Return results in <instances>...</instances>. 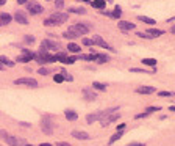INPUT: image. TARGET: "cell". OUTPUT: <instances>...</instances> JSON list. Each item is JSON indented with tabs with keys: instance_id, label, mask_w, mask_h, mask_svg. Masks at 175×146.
I'll return each mask as SVG.
<instances>
[{
	"instance_id": "cell-53",
	"label": "cell",
	"mask_w": 175,
	"mask_h": 146,
	"mask_svg": "<svg viewBox=\"0 0 175 146\" xmlns=\"http://www.w3.org/2000/svg\"><path fill=\"white\" fill-rule=\"evenodd\" d=\"M25 146H30V144H25Z\"/></svg>"
},
{
	"instance_id": "cell-27",
	"label": "cell",
	"mask_w": 175,
	"mask_h": 146,
	"mask_svg": "<svg viewBox=\"0 0 175 146\" xmlns=\"http://www.w3.org/2000/svg\"><path fill=\"white\" fill-rule=\"evenodd\" d=\"M108 60H110V57H106V55H100V54L96 55V61H99V63H106Z\"/></svg>"
},
{
	"instance_id": "cell-47",
	"label": "cell",
	"mask_w": 175,
	"mask_h": 146,
	"mask_svg": "<svg viewBox=\"0 0 175 146\" xmlns=\"http://www.w3.org/2000/svg\"><path fill=\"white\" fill-rule=\"evenodd\" d=\"M170 32H172V33L175 35V25H172V27H170Z\"/></svg>"
},
{
	"instance_id": "cell-7",
	"label": "cell",
	"mask_w": 175,
	"mask_h": 146,
	"mask_svg": "<svg viewBox=\"0 0 175 146\" xmlns=\"http://www.w3.org/2000/svg\"><path fill=\"white\" fill-rule=\"evenodd\" d=\"M92 41H94V44H97V46H100V47H103V49H108V50H113V52H114V49H113L108 43H106L103 38H100L99 35H97V36H94Z\"/></svg>"
},
{
	"instance_id": "cell-23",
	"label": "cell",
	"mask_w": 175,
	"mask_h": 146,
	"mask_svg": "<svg viewBox=\"0 0 175 146\" xmlns=\"http://www.w3.org/2000/svg\"><path fill=\"white\" fill-rule=\"evenodd\" d=\"M122 135H124V130H117V132H116V134H114V135H113V137L110 138V144H113L114 141H117V140H120V137H122Z\"/></svg>"
},
{
	"instance_id": "cell-32",
	"label": "cell",
	"mask_w": 175,
	"mask_h": 146,
	"mask_svg": "<svg viewBox=\"0 0 175 146\" xmlns=\"http://www.w3.org/2000/svg\"><path fill=\"white\" fill-rule=\"evenodd\" d=\"M63 38H67V39H74V38H77V35H74L72 32H66V33H63Z\"/></svg>"
},
{
	"instance_id": "cell-50",
	"label": "cell",
	"mask_w": 175,
	"mask_h": 146,
	"mask_svg": "<svg viewBox=\"0 0 175 146\" xmlns=\"http://www.w3.org/2000/svg\"><path fill=\"white\" fill-rule=\"evenodd\" d=\"M39 146H52V144H49V143H42V144H39Z\"/></svg>"
},
{
	"instance_id": "cell-20",
	"label": "cell",
	"mask_w": 175,
	"mask_h": 146,
	"mask_svg": "<svg viewBox=\"0 0 175 146\" xmlns=\"http://www.w3.org/2000/svg\"><path fill=\"white\" fill-rule=\"evenodd\" d=\"M91 5H92L94 8H97V10H103L105 5H106V2H105V0H92Z\"/></svg>"
},
{
	"instance_id": "cell-36",
	"label": "cell",
	"mask_w": 175,
	"mask_h": 146,
	"mask_svg": "<svg viewBox=\"0 0 175 146\" xmlns=\"http://www.w3.org/2000/svg\"><path fill=\"white\" fill-rule=\"evenodd\" d=\"M83 44L85 46H92L94 41H92V39H88V38H83Z\"/></svg>"
},
{
	"instance_id": "cell-40",
	"label": "cell",
	"mask_w": 175,
	"mask_h": 146,
	"mask_svg": "<svg viewBox=\"0 0 175 146\" xmlns=\"http://www.w3.org/2000/svg\"><path fill=\"white\" fill-rule=\"evenodd\" d=\"M0 137H5V138H6V137H8V134H6L5 130H0Z\"/></svg>"
},
{
	"instance_id": "cell-22",
	"label": "cell",
	"mask_w": 175,
	"mask_h": 146,
	"mask_svg": "<svg viewBox=\"0 0 175 146\" xmlns=\"http://www.w3.org/2000/svg\"><path fill=\"white\" fill-rule=\"evenodd\" d=\"M67 49H69V52H74V54H78V52L82 50V49H80V46L75 44V43H69V44H67Z\"/></svg>"
},
{
	"instance_id": "cell-51",
	"label": "cell",
	"mask_w": 175,
	"mask_h": 146,
	"mask_svg": "<svg viewBox=\"0 0 175 146\" xmlns=\"http://www.w3.org/2000/svg\"><path fill=\"white\" fill-rule=\"evenodd\" d=\"M82 2H88L89 3V2H92V0H82Z\"/></svg>"
},
{
	"instance_id": "cell-11",
	"label": "cell",
	"mask_w": 175,
	"mask_h": 146,
	"mask_svg": "<svg viewBox=\"0 0 175 146\" xmlns=\"http://www.w3.org/2000/svg\"><path fill=\"white\" fill-rule=\"evenodd\" d=\"M103 116L102 112H96V113H91L86 116V123L88 124H92V123H96V121H100V118Z\"/></svg>"
},
{
	"instance_id": "cell-41",
	"label": "cell",
	"mask_w": 175,
	"mask_h": 146,
	"mask_svg": "<svg viewBox=\"0 0 175 146\" xmlns=\"http://www.w3.org/2000/svg\"><path fill=\"white\" fill-rule=\"evenodd\" d=\"M57 146H71V144H69V143H64V141H60Z\"/></svg>"
},
{
	"instance_id": "cell-48",
	"label": "cell",
	"mask_w": 175,
	"mask_h": 146,
	"mask_svg": "<svg viewBox=\"0 0 175 146\" xmlns=\"http://www.w3.org/2000/svg\"><path fill=\"white\" fill-rule=\"evenodd\" d=\"M3 69H5V66H3L2 63H0V71H3Z\"/></svg>"
},
{
	"instance_id": "cell-49",
	"label": "cell",
	"mask_w": 175,
	"mask_h": 146,
	"mask_svg": "<svg viewBox=\"0 0 175 146\" xmlns=\"http://www.w3.org/2000/svg\"><path fill=\"white\" fill-rule=\"evenodd\" d=\"M6 3V0H0V5H5Z\"/></svg>"
},
{
	"instance_id": "cell-29",
	"label": "cell",
	"mask_w": 175,
	"mask_h": 146,
	"mask_svg": "<svg viewBox=\"0 0 175 146\" xmlns=\"http://www.w3.org/2000/svg\"><path fill=\"white\" fill-rule=\"evenodd\" d=\"M78 60V57H66L64 60H63V63H66V64H72V63H75Z\"/></svg>"
},
{
	"instance_id": "cell-35",
	"label": "cell",
	"mask_w": 175,
	"mask_h": 146,
	"mask_svg": "<svg viewBox=\"0 0 175 146\" xmlns=\"http://www.w3.org/2000/svg\"><path fill=\"white\" fill-rule=\"evenodd\" d=\"M159 110H161V107H149L145 112L147 113H152V112H159Z\"/></svg>"
},
{
	"instance_id": "cell-18",
	"label": "cell",
	"mask_w": 175,
	"mask_h": 146,
	"mask_svg": "<svg viewBox=\"0 0 175 146\" xmlns=\"http://www.w3.org/2000/svg\"><path fill=\"white\" fill-rule=\"evenodd\" d=\"M72 137L74 138H78V140H88L89 138V135L86 134V132H83V130H74L72 132Z\"/></svg>"
},
{
	"instance_id": "cell-1",
	"label": "cell",
	"mask_w": 175,
	"mask_h": 146,
	"mask_svg": "<svg viewBox=\"0 0 175 146\" xmlns=\"http://www.w3.org/2000/svg\"><path fill=\"white\" fill-rule=\"evenodd\" d=\"M67 19H69L67 13H53L50 17H47L44 21V25H47V27H50V25H60V24L66 22Z\"/></svg>"
},
{
	"instance_id": "cell-2",
	"label": "cell",
	"mask_w": 175,
	"mask_h": 146,
	"mask_svg": "<svg viewBox=\"0 0 175 146\" xmlns=\"http://www.w3.org/2000/svg\"><path fill=\"white\" fill-rule=\"evenodd\" d=\"M91 30V27H89V24H74V25H71L69 27V32H72L74 35H77V36H83V35H86L88 32Z\"/></svg>"
},
{
	"instance_id": "cell-37",
	"label": "cell",
	"mask_w": 175,
	"mask_h": 146,
	"mask_svg": "<svg viewBox=\"0 0 175 146\" xmlns=\"http://www.w3.org/2000/svg\"><path fill=\"white\" fill-rule=\"evenodd\" d=\"M136 35H138V38H144V39H150V36L147 35V33H141V32H138Z\"/></svg>"
},
{
	"instance_id": "cell-25",
	"label": "cell",
	"mask_w": 175,
	"mask_h": 146,
	"mask_svg": "<svg viewBox=\"0 0 175 146\" xmlns=\"http://www.w3.org/2000/svg\"><path fill=\"white\" fill-rule=\"evenodd\" d=\"M142 64L150 66V68H155V66H156V60L155 58H144L142 60Z\"/></svg>"
},
{
	"instance_id": "cell-28",
	"label": "cell",
	"mask_w": 175,
	"mask_h": 146,
	"mask_svg": "<svg viewBox=\"0 0 175 146\" xmlns=\"http://www.w3.org/2000/svg\"><path fill=\"white\" fill-rule=\"evenodd\" d=\"M92 86L97 88V90H100V91H105V90H106V83H100V82H94Z\"/></svg>"
},
{
	"instance_id": "cell-5",
	"label": "cell",
	"mask_w": 175,
	"mask_h": 146,
	"mask_svg": "<svg viewBox=\"0 0 175 146\" xmlns=\"http://www.w3.org/2000/svg\"><path fill=\"white\" fill-rule=\"evenodd\" d=\"M16 85H25V86H30V88H36L38 86V82L31 77H22V79H17L14 82Z\"/></svg>"
},
{
	"instance_id": "cell-33",
	"label": "cell",
	"mask_w": 175,
	"mask_h": 146,
	"mask_svg": "<svg viewBox=\"0 0 175 146\" xmlns=\"http://www.w3.org/2000/svg\"><path fill=\"white\" fill-rule=\"evenodd\" d=\"M53 80H55L57 83H61V82H64V75L58 74V75H55V77H53Z\"/></svg>"
},
{
	"instance_id": "cell-6",
	"label": "cell",
	"mask_w": 175,
	"mask_h": 146,
	"mask_svg": "<svg viewBox=\"0 0 175 146\" xmlns=\"http://www.w3.org/2000/svg\"><path fill=\"white\" fill-rule=\"evenodd\" d=\"M42 132H44V134H47V135H50V134H53V123L50 121V118H44L42 119Z\"/></svg>"
},
{
	"instance_id": "cell-19",
	"label": "cell",
	"mask_w": 175,
	"mask_h": 146,
	"mask_svg": "<svg viewBox=\"0 0 175 146\" xmlns=\"http://www.w3.org/2000/svg\"><path fill=\"white\" fill-rule=\"evenodd\" d=\"M67 13H74V14H85L86 10L83 6H71L69 10H67Z\"/></svg>"
},
{
	"instance_id": "cell-46",
	"label": "cell",
	"mask_w": 175,
	"mask_h": 146,
	"mask_svg": "<svg viewBox=\"0 0 175 146\" xmlns=\"http://www.w3.org/2000/svg\"><path fill=\"white\" fill-rule=\"evenodd\" d=\"M169 110H170V112H175V105H170V107H169Z\"/></svg>"
},
{
	"instance_id": "cell-39",
	"label": "cell",
	"mask_w": 175,
	"mask_h": 146,
	"mask_svg": "<svg viewBox=\"0 0 175 146\" xmlns=\"http://www.w3.org/2000/svg\"><path fill=\"white\" fill-rule=\"evenodd\" d=\"M145 116H149V113H147V112H144V113H139V115H136L134 118H136V119H139V118H145Z\"/></svg>"
},
{
	"instance_id": "cell-52",
	"label": "cell",
	"mask_w": 175,
	"mask_h": 146,
	"mask_svg": "<svg viewBox=\"0 0 175 146\" xmlns=\"http://www.w3.org/2000/svg\"><path fill=\"white\" fill-rule=\"evenodd\" d=\"M105 2H113V0H105Z\"/></svg>"
},
{
	"instance_id": "cell-15",
	"label": "cell",
	"mask_w": 175,
	"mask_h": 146,
	"mask_svg": "<svg viewBox=\"0 0 175 146\" xmlns=\"http://www.w3.org/2000/svg\"><path fill=\"white\" fill-rule=\"evenodd\" d=\"M13 21V16H9L8 13H0V27L2 25H8Z\"/></svg>"
},
{
	"instance_id": "cell-45",
	"label": "cell",
	"mask_w": 175,
	"mask_h": 146,
	"mask_svg": "<svg viewBox=\"0 0 175 146\" xmlns=\"http://www.w3.org/2000/svg\"><path fill=\"white\" fill-rule=\"evenodd\" d=\"M128 146H144L142 143H131V144H128Z\"/></svg>"
},
{
	"instance_id": "cell-21",
	"label": "cell",
	"mask_w": 175,
	"mask_h": 146,
	"mask_svg": "<svg viewBox=\"0 0 175 146\" xmlns=\"http://www.w3.org/2000/svg\"><path fill=\"white\" fill-rule=\"evenodd\" d=\"M64 115H66V118L69 119V121H75V119L78 118L77 112H74V110H66V112H64Z\"/></svg>"
},
{
	"instance_id": "cell-4",
	"label": "cell",
	"mask_w": 175,
	"mask_h": 146,
	"mask_svg": "<svg viewBox=\"0 0 175 146\" xmlns=\"http://www.w3.org/2000/svg\"><path fill=\"white\" fill-rule=\"evenodd\" d=\"M27 11L30 13V14H41V13L44 11L42 5H39L38 2H27Z\"/></svg>"
},
{
	"instance_id": "cell-16",
	"label": "cell",
	"mask_w": 175,
	"mask_h": 146,
	"mask_svg": "<svg viewBox=\"0 0 175 146\" xmlns=\"http://www.w3.org/2000/svg\"><path fill=\"white\" fill-rule=\"evenodd\" d=\"M156 90L153 86H139V88H136V93H139V94H152Z\"/></svg>"
},
{
	"instance_id": "cell-34",
	"label": "cell",
	"mask_w": 175,
	"mask_h": 146,
	"mask_svg": "<svg viewBox=\"0 0 175 146\" xmlns=\"http://www.w3.org/2000/svg\"><path fill=\"white\" fill-rule=\"evenodd\" d=\"M25 43L33 44V43H35V36H31V35H27V36H25Z\"/></svg>"
},
{
	"instance_id": "cell-26",
	"label": "cell",
	"mask_w": 175,
	"mask_h": 146,
	"mask_svg": "<svg viewBox=\"0 0 175 146\" xmlns=\"http://www.w3.org/2000/svg\"><path fill=\"white\" fill-rule=\"evenodd\" d=\"M0 63H3L5 66H8V68H13V66H14V63H13L9 58L3 57V55H0Z\"/></svg>"
},
{
	"instance_id": "cell-17",
	"label": "cell",
	"mask_w": 175,
	"mask_h": 146,
	"mask_svg": "<svg viewBox=\"0 0 175 146\" xmlns=\"http://www.w3.org/2000/svg\"><path fill=\"white\" fill-rule=\"evenodd\" d=\"M145 33L149 35V36H150V39H152V38L163 36V35H164V30H158V29H149V30H147Z\"/></svg>"
},
{
	"instance_id": "cell-10",
	"label": "cell",
	"mask_w": 175,
	"mask_h": 146,
	"mask_svg": "<svg viewBox=\"0 0 175 146\" xmlns=\"http://www.w3.org/2000/svg\"><path fill=\"white\" fill-rule=\"evenodd\" d=\"M117 27L122 30V32H128V30H134V27H136V25H134L133 22H128V21H120Z\"/></svg>"
},
{
	"instance_id": "cell-31",
	"label": "cell",
	"mask_w": 175,
	"mask_h": 146,
	"mask_svg": "<svg viewBox=\"0 0 175 146\" xmlns=\"http://www.w3.org/2000/svg\"><path fill=\"white\" fill-rule=\"evenodd\" d=\"M38 74H39V75H47V74H50V69H47V68H39V69H38Z\"/></svg>"
},
{
	"instance_id": "cell-8",
	"label": "cell",
	"mask_w": 175,
	"mask_h": 146,
	"mask_svg": "<svg viewBox=\"0 0 175 146\" xmlns=\"http://www.w3.org/2000/svg\"><path fill=\"white\" fill-rule=\"evenodd\" d=\"M42 47H46L47 50H60V44L58 43H55V41H50V39H44V41H42Z\"/></svg>"
},
{
	"instance_id": "cell-30",
	"label": "cell",
	"mask_w": 175,
	"mask_h": 146,
	"mask_svg": "<svg viewBox=\"0 0 175 146\" xmlns=\"http://www.w3.org/2000/svg\"><path fill=\"white\" fill-rule=\"evenodd\" d=\"M158 96L167 98V96H175V93H172V91H158Z\"/></svg>"
},
{
	"instance_id": "cell-24",
	"label": "cell",
	"mask_w": 175,
	"mask_h": 146,
	"mask_svg": "<svg viewBox=\"0 0 175 146\" xmlns=\"http://www.w3.org/2000/svg\"><path fill=\"white\" fill-rule=\"evenodd\" d=\"M138 21L145 22V24H150V25H155V24H156L155 19H152V17H145V16H138Z\"/></svg>"
},
{
	"instance_id": "cell-38",
	"label": "cell",
	"mask_w": 175,
	"mask_h": 146,
	"mask_svg": "<svg viewBox=\"0 0 175 146\" xmlns=\"http://www.w3.org/2000/svg\"><path fill=\"white\" fill-rule=\"evenodd\" d=\"M55 5H57V8H63L64 6V0H57Z\"/></svg>"
},
{
	"instance_id": "cell-14",
	"label": "cell",
	"mask_w": 175,
	"mask_h": 146,
	"mask_svg": "<svg viewBox=\"0 0 175 146\" xmlns=\"http://www.w3.org/2000/svg\"><path fill=\"white\" fill-rule=\"evenodd\" d=\"M83 96H85V99L86 101H96V98H97V94L94 93L91 88H83Z\"/></svg>"
},
{
	"instance_id": "cell-44",
	"label": "cell",
	"mask_w": 175,
	"mask_h": 146,
	"mask_svg": "<svg viewBox=\"0 0 175 146\" xmlns=\"http://www.w3.org/2000/svg\"><path fill=\"white\" fill-rule=\"evenodd\" d=\"M20 126H24V127H30L31 124H30V123H20Z\"/></svg>"
},
{
	"instance_id": "cell-43",
	"label": "cell",
	"mask_w": 175,
	"mask_h": 146,
	"mask_svg": "<svg viewBox=\"0 0 175 146\" xmlns=\"http://www.w3.org/2000/svg\"><path fill=\"white\" fill-rule=\"evenodd\" d=\"M27 2H28V0H17V3H20V5H25Z\"/></svg>"
},
{
	"instance_id": "cell-13",
	"label": "cell",
	"mask_w": 175,
	"mask_h": 146,
	"mask_svg": "<svg viewBox=\"0 0 175 146\" xmlns=\"http://www.w3.org/2000/svg\"><path fill=\"white\" fill-rule=\"evenodd\" d=\"M6 143L9 146H24V140L22 138H17V137H6Z\"/></svg>"
},
{
	"instance_id": "cell-3",
	"label": "cell",
	"mask_w": 175,
	"mask_h": 146,
	"mask_svg": "<svg viewBox=\"0 0 175 146\" xmlns=\"http://www.w3.org/2000/svg\"><path fill=\"white\" fill-rule=\"evenodd\" d=\"M103 113V112H102ZM120 118V113H110V115H103L102 118H100V124H102V127H106L108 124H111V123H114L116 119H119Z\"/></svg>"
},
{
	"instance_id": "cell-42",
	"label": "cell",
	"mask_w": 175,
	"mask_h": 146,
	"mask_svg": "<svg viewBox=\"0 0 175 146\" xmlns=\"http://www.w3.org/2000/svg\"><path fill=\"white\" fill-rule=\"evenodd\" d=\"M124 129H125V124H119L117 126V130H124Z\"/></svg>"
},
{
	"instance_id": "cell-12",
	"label": "cell",
	"mask_w": 175,
	"mask_h": 146,
	"mask_svg": "<svg viewBox=\"0 0 175 146\" xmlns=\"http://www.w3.org/2000/svg\"><path fill=\"white\" fill-rule=\"evenodd\" d=\"M36 54H33V52L30 50H24V54L20 57H17V61H22V63H27V61H30L31 58H35Z\"/></svg>"
},
{
	"instance_id": "cell-9",
	"label": "cell",
	"mask_w": 175,
	"mask_h": 146,
	"mask_svg": "<svg viewBox=\"0 0 175 146\" xmlns=\"http://www.w3.org/2000/svg\"><path fill=\"white\" fill-rule=\"evenodd\" d=\"M14 21L19 22V24H22V25L28 24V17H27L25 13H22V11H16V13H14Z\"/></svg>"
}]
</instances>
